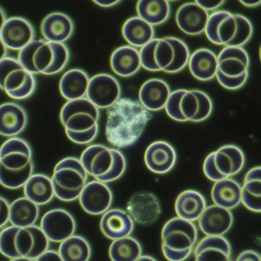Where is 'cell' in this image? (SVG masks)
<instances>
[{
    "mask_svg": "<svg viewBox=\"0 0 261 261\" xmlns=\"http://www.w3.org/2000/svg\"><path fill=\"white\" fill-rule=\"evenodd\" d=\"M204 32L208 39L215 45L241 47L251 38L253 28L245 16L221 10L209 15Z\"/></svg>",
    "mask_w": 261,
    "mask_h": 261,
    "instance_id": "obj_5",
    "label": "cell"
},
{
    "mask_svg": "<svg viewBox=\"0 0 261 261\" xmlns=\"http://www.w3.org/2000/svg\"><path fill=\"white\" fill-rule=\"evenodd\" d=\"M120 85L112 76L105 73L95 75L90 79L86 95L98 108H109L119 98Z\"/></svg>",
    "mask_w": 261,
    "mask_h": 261,
    "instance_id": "obj_13",
    "label": "cell"
},
{
    "mask_svg": "<svg viewBox=\"0 0 261 261\" xmlns=\"http://www.w3.org/2000/svg\"><path fill=\"white\" fill-rule=\"evenodd\" d=\"M0 226L2 228L9 221L10 204L7 200L2 196L0 198Z\"/></svg>",
    "mask_w": 261,
    "mask_h": 261,
    "instance_id": "obj_42",
    "label": "cell"
},
{
    "mask_svg": "<svg viewBox=\"0 0 261 261\" xmlns=\"http://www.w3.org/2000/svg\"><path fill=\"white\" fill-rule=\"evenodd\" d=\"M171 92L168 84L158 78L150 79L140 90V102L147 109L158 111L165 108Z\"/></svg>",
    "mask_w": 261,
    "mask_h": 261,
    "instance_id": "obj_25",
    "label": "cell"
},
{
    "mask_svg": "<svg viewBox=\"0 0 261 261\" xmlns=\"http://www.w3.org/2000/svg\"><path fill=\"white\" fill-rule=\"evenodd\" d=\"M242 187L235 180L229 177L215 182L211 191L215 204L230 209L241 202Z\"/></svg>",
    "mask_w": 261,
    "mask_h": 261,
    "instance_id": "obj_32",
    "label": "cell"
},
{
    "mask_svg": "<svg viewBox=\"0 0 261 261\" xmlns=\"http://www.w3.org/2000/svg\"><path fill=\"white\" fill-rule=\"evenodd\" d=\"M123 36L126 40L133 46L142 47L154 38L153 26L139 16L128 19L122 29Z\"/></svg>",
    "mask_w": 261,
    "mask_h": 261,
    "instance_id": "obj_31",
    "label": "cell"
},
{
    "mask_svg": "<svg viewBox=\"0 0 261 261\" xmlns=\"http://www.w3.org/2000/svg\"><path fill=\"white\" fill-rule=\"evenodd\" d=\"M218 67L216 75L221 85L229 90L242 87L248 76V55L241 46H226L217 56Z\"/></svg>",
    "mask_w": 261,
    "mask_h": 261,
    "instance_id": "obj_9",
    "label": "cell"
},
{
    "mask_svg": "<svg viewBox=\"0 0 261 261\" xmlns=\"http://www.w3.org/2000/svg\"><path fill=\"white\" fill-rule=\"evenodd\" d=\"M211 153L217 169L227 178L238 173L244 166V154L236 145H224Z\"/></svg>",
    "mask_w": 261,
    "mask_h": 261,
    "instance_id": "obj_23",
    "label": "cell"
},
{
    "mask_svg": "<svg viewBox=\"0 0 261 261\" xmlns=\"http://www.w3.org/2000/svg\"><path fill=\"white\" fill-rule=\"evenodd\" d=\"M198 220L206 235H222L230 228L233 217L230 209L215 204L206 207Z\"/></svg>",
    "mask_w": 261,
    "mask_h": 261,
    "instance_id": "obj_20",
    "label": "cell"
},
{
    "mask_svg": "<svg viewBox=\"0 0 261 261\" xmlns=\"http://www.w3.org/2000/svg\"><path fill=\"white\" fill-rule=\"evenodd\" d=\"M99 116V108L85 97L68 100L60 113L67 136L79 144L89 143L94 139L98 133Z\"/></svg>",
    "mask_w": 261,
    "mask_h": 261,
    "instance_id": "obj_4",
    "label": "cell"
},
{
    "mask_svg": "<svg viewBox=\"0 0 261 261\" xmlns=\"http://www.w3.org/2000/svg\"><path fill=\"white\" fill-rule=\"evenodd\" d=\"M203 169L205 176L212 181L215 182L227 178L217 169L211 153L207 155L204 160Z\"/></svg>",
    "mask_w": 261,
    "mask_h": 261,
    "instance_id": "obj_40",
    "label": "cell"
},
{
    "mask_svg": "<svg viewBox=\"0 0 261 261\" xmlns=\"http://www.w3.org/2000/svg\"><path fill=\"white\" fill-rule=\"evenodd\" d=\"M231 247L222 235H206L198 243L194 250L198 261L230 260Z\"/></svg>",
    "mask_w": 261,
    "mask_h": 261,
    "instance_id": "obj_22",
    "label": "cell"
},
{
    "mask_svg": "<svg viewBox=\"0 0 261 261\" xmlns=\"http://www.w3.org/2000/svg\"><path fill=\"white\" fill-rule=\"evenodd\" d=\"M206 207L203 196L199 192L192 189L181 192L175 204L177 216L193 222L199 219Z\"/></svg>",
    "mask_w": 261,
    "mask_h": 261,
    "instance_id": "obj_28",
    "label": "cell"
},
{
    "mask_svg": "<svg viewBox=\"0 0 261 261\" xmlns=\"http://www.w3.org/2000/svg\"><path fill=\"white\" fill-rule=\"evenodd\" d=\"M208 12L195 2L181 5L177 9L175 20L179 28L186 34H200L204 32L209 16Z\"/></svg>",
    "mask_w": 261,
    "mask_h": 261,
    "instance_id": "obj_19",
    "label": "cell"
},
{
    "mask_svg": "<svg viewBox=\"0 0 261 261\" xmlns=\"http://www.w3.org/2000/svg\"><path fill=\"white\" fill-rule=\"evenodd\" d=\"M187 65L195 78L201 81H209L216 76L218 67L217 56L209 49L199 48L190 55Z\"/></svg>",
    "mask_w": 261,
    "mask_h": 261,
    "instance_id": "obj_27",
    "label": "cell"
},
{
    "mask_svg": "<svg viewBox=\"0 0 261 261\" xmlns=\"http://www.w3.org/2000/svg\"><path fill=\"white\" fill-rule=\"evenodd\" d=\"M90 79L86 73L81 69L69 70L60 79V92L68 101L84 97L86 94Z\"/></svg>",
    "mask_w": 261,
    "mask_h": 261,
    "instance_id": "obj_30",
    "label": "cell"
},
{
    "mask_svg": "<svg viewBox=\"0 0 261 261\" xmlns=\"http://www.w3.org/2000/svg\"><path fill=\"white\" fill-rule=\"evenodd\" d=\"M177 158L174 147L168 142L159 140L153 142L147 147L144 156L148 168L155 173L163 174L170 171Z\"/></svg>",
    "mask_w": 261,
    "mask_h": 261,
    "instance_id": "obj_18",
    "label": "cell"
},
{
    "mask_svg": "<svg viewBox=\"0 0 261 261\" xmlns=\"http://www.w3.org/2000/svg\"><path fill=\"white\" fill-rule=\"evenodd\" d=\"M164 108L168 116L175 121L199 122L210 116L213 104L203 91L179 89L171 92Z\"/></svg>",
    "mask_w": 261,
    "mask_h": 261,
    "instance_id": "obj_6",
    "label": "cell"
},
{
    "mask_svg": "<svg viewBox=\"0 0 261 261\" xmlns=\"http://www.w3.org/2000/svg\"><path fill=\"white\" fill-rule=\"evenodd\" d=\"M35 261H62V260L58 251L48 249L37 258L35 260Z\"/></svg>",
    "mask_w": 261,
    "mask_h": 261,
    "instance_id": "obj_45",
    "label": "cell"
},
{
    "mask_svg": "<svg viewBox=\"0 0 261 261\" xmlns=\"http://www.w3.org/2000/svg\"><path fill=\"white\" fill-rule=\"evenodd\" d=\"M237 261H260V254L255 251L247 250L242 252L238 256Z\"/></svg>",
    "mask_w": 261,
    "mask_h": 261,
    "instance_id": "obj_44",
    "label": "cell"
},
{
    "mask_svg": "<svg viewBox=\"0 0 261 261\" xmlns=\"http://www.w3.org/2000/svg\"><path fill=\"white\" fill-rule=\"evenodd\" d=\"M142 249L139 242L129 236L115 240L110 246L109 253L113 261L137 260Z\"/></svg>",
    "mask_w": 261,
    "mask_h": 261,
    "instance_id": "obj_37",
    "label": "cell"
},
{
    "mask_svg": "<svg viewBox=\"0 0 261 261\" xmlns=\"http://www.w3.org/2000/svg\"><path fill=\"white\" fill-rule=\"evenodd\" d=\"M261 178L244 179L241 188V202L249 210L261 211Z\"/></svg>",
    "mask_w": 261,
    "mask_h": 261,
    "instance_id": "obj_38",
    "label": "cell"
},
{
    "mask_svg": "<svg viewBox=\"0 0 261 261\" xmlns=\"http://www.w3.org/2000/svg\"><path fill=\"white\" fill-rule=\"evenodd\" d=\"M1 26L0 41L8 48L20 50L33 40L34 29L25 18L10 17Z\"/></svg>",
    "mask_w": 261,
    "mask_h": 261,
    "instance_id": "obj_16",
    "label": "cell"
},
{
    "mask_svg": "<svg viewBox=\"0 0 261 261\" xmlns=\"http://www.w3.org/2000/svg\"><path fill=\"white\" fill-rule=\"evenodd\" d=\"M110 64L113 71L118 75L131 76L138 71L141 65L139 51L130 45L120 46L112 53Z\"/></svg>",
    "mask_w": 261,
    "mask_h": 261,
    "instance_id": "obj_29",
    "label": "cell"
},
{
    "mask_svg": "<svg viewBox=\"0 0 261 261\" xmlns=\"http://www.w3.org/2000/svg\"><path fill=\"white\" fill-rule=\"evenodd\" d=\"M225 1L197 0L195 2L207 11L217 9L222 6Z\"/></svg>",
    "mask_w": 261,
    "mask_h": 261,
    "instance_id": "obj_43",
    "label": "cell"
},
{
    "mask_svg": "<svg viewBox=\"0 0 261 261\" xmlns=\"http://www.w3.org/2000/svg\"><path fill=\"white\" fill-rule=\"evenodd\" d=\"M148 110L137 100L119 98L108 110L105 135L108 142L120 148L135 143L152 118Z\"/></svg>",
    "mask_w": 261,
    "mask_h": 261,
    "instance_id": "obj_1",
    "label": "cell"
},
{
    "mask_svg": "<svg viewBox=\"0 0 261 261\" xmlns=\"http://www.w3.org/2000/svg\"><path fill=\"white\" fill-rule=\"evenodd\" d=\"M80 159L88 175L105 183L120 178L126 167L125 159L121 152L100 144L89 146Z\"/></svg>",
    "mask_w": 261,
    "mask_h": 261,
    "instance_id": "obj_7",
    "label": "cell"
},
{
    "mask_svg": "<svg viewBox=\"0 0 261 261\" xmlns=\"http://www.w3.org/2000/svg\"><path fill=\"white\" fill-rule=\"evenodd\" d=\"M136 10L138 16L152 26L157 25L167 20L170 7L166 0H140L137 2Z\"/></svg>",
    "mask_w": 261,
    "mask_h": 261,
    "instance_id": "obj_35",
    "label": "cell"
},
{
    "mask_svg": "<svg viewBox=\"0 0 261 261\" xmlns=\"http://www.w3.org/2000/svg\"><path fill=\"white\" fill-rule=\"evenodd\" d=\"M10 261H33V260L29 258L28 257L23 256H20L10 260Z\"/></svg>",
    "mask_w": 261,
    "mask_h": 261,
    "instance_id": "obj_49",
    "label": "cell"
},
{
    "mask_svg": "<svg viewBox=\"0 0 261 261\" xmlns=\"http://www.w3.org/2000/svg\"><path fill=\"white\" fill-rule=\"evenodd\" d=\"M1 52L0 59L5 58L7 56V53L8 47L2 42L1 41Z\"/></svg>",
    "mask_w": 261,
    "mask_h": 261,
    "instance_id": "obj_48",
    "label": "cell"
},
{
    "mask_svg": "<svg viewBox=\"0 0 261 261\" xmlns=\"http://www.w3.org/2000/svg\"><path fill=\"white\" fill-rule=\"evenodd\" d=\"M146 260L151 261L156 260L153 257L147 255H141L138 259L137 260Z\"/></svg>",
    "mask_w": 261,
    "mask_h": 261,
    "instance_id": "obj_50",
    "label": "cell"
},
{
    "mask_svg": "<svg viewBox=\"0 0 261 261\" xmlns=\"http://www.w3.org/2000/svg\"><path fill=\"white\" fill-rule=\"evenodd\" d=\"M34 74L26 69L18 60L6 57L0 60V87L10 97L22 99L34 91Z\"/></svg>",
    "mask_w": 261,
    "mask_h": 261,
    "instance_id": "obj_10",
    "label": "cell"
},
{
    "mask_svg": "<svg viewBox=\"0 0 261 261\" xmlns=\"http://www.w3.org/2000/svg\"><path fill=\"white\" fill-rule=\"evenodd\" d=\"M162 250L165 258L171 261H181L188 258L191 254L193 248L179 250L170 248L162 245Z\"/></svg>",
    "mask_w": 261,
    "mask_h": 261,
    "instance_id": "obj_41",
    "label": "cell"
},
{
    "mask_svg": "<svg viewBox=\"0 0 261 261\" xmlns=\"http://www.w3.org/2000/svg\"><path fill=\"white\" fill-rule=\"evenodd\" d=\"M20 228L11 225L3 229L0 234L1 253L10 260L20 256L15 246V235Z\"/></svg>",
    "mask_w": 261,
    "mask_h": 261,
    "instance_id": "obj_39",
    "label": "cell"
},
{
    "mask_svg": "<svg viewBox=\"0 0 261 261\" xmlns=\"http://www.w3.org/2000/svg\"><path fill=\"white\" fill-rule=\"evenodd\" d=\"M1 26L6 21L7 19H6V17L5 13L1 8Z\"/></svg>",
    "mask_w": 261,
    "mask_h": 261,
    "instance_id": "obj_51",
    "label": "cell"
},
{
    "mask_svg": "<svg viewBox=\"0 0 261 261\" xmlns=\"http://www.w3.org/2000/svg\"><path fill=\"white\" fill-rule=\"evenodd\" d=\"M78 198L85 211L91 215H98L108 210L113 196L105 183L96 179L87 183Z\"/></svg>",
    "mask_w": 261,
    "mask_h": 261,
    "instance_id": "obj_14",
    "label": "cell"
},
{
    "mask_svg": "<svg viewBox=\"0 0 261 261\" xmlns=\"http://www.w3.org/2000/svg\"><path fill=\"white\" fill-rule=\"evenodd\" d=\"M74 24L71 18L62 12L52 13L43 19L41 26V33L45 39L50 41L63 42L71 36Z\"/></svg>",
    "mask_w": 261,
    "mask_h": 261,
    "instance_id": "obj_24",
    "label": "cell"
},
{
    "mask_svg": "<svg viewBox=\"0 0 261 261\" xmlns=\"http://www.w3.org/2000/svg\"><path fill=\"white\" fill-rule=\"evenodd\" d=\"M88 175L80 159L68 157L61 160L51 178L55 195L64 201L78 198L87 183Z\"/></svg>",
    "mask_w": 261,
    "mask_h": 261,
    "instance_id": "obj_8",
    "label": "cell"
},
{
    "mask_svg": "<svg viewBox=\"0 0 261 261\" xmlns=\"http://www.w3.org/2000/svg\"><path fill=\"white\" fill-rule=\"evenodd\" d=\"M139 52L141 65L145 68L170 73L184 68L190 55L184 42L171 36L153 38L142 47Z\"/></svg>",
    "mask_w": 261,
    "mask_h": 261,
    "instance_id": "obj_2",
    "label": "cell"
},
{
    "mask_svg": "<svg viewBox=\"0 0 261 261\" xmlns=\"http://www.w3.org/2000/svg\"><path fill=\"white\" fill-rule=\"evenodd\" d=\"M58 251L63 261H87L91 253L87 240L81 236L73 235L61 242Z\"/></svg>",
    "mask_w": 261,
    "mask_h": 261,
    "instance_id": "obj_36",
    "label": "cell"
},
{
    "mask_svg": "<svg viewBox=\"0 0 261 261\" xmlns=\"http://www.w3.org/2000/svg\"><path fill=\"white\" fill-rule=\"evenodd\" d=\"M127 209L133 220L142 224L153 223L159 217L161 212L157 197L152 193L146 192L133 195L128 201Z\"/></svg>",
    "mask_w": 261,
    "mask_h": 261,
    "instance_id": "obj_17",
    "label": "cell"
},
{
    "mask_svg": "<svg viewBox=\"0 0 261 261\" xmlns=\"http://www.w3.org/2000/svg\"><path fill=\"white\" fill-rule=\"evenodd\" d=\"M40 227L50 241L61 242L73 235L76 224L74 217L68 211L56 209L43 215Z\"/></svg>",
    "mask_w": 261,
    "mask_h": 261,
    "instance_id": "obj_12",
    "label": "cell"
},
{
    "mask_svg": "<svg viewBox=\"0 0 261 261\" xmlns=\"http://www.w3.org/2000/svg\"><path fill=\"white\" fill-rule=\"evenodd\" d=\"M38 206L25 197L16 199L10 204L9 221L20 228L34 224L39 216Z\"/></svg>",
    "mask_w": 261,
    "mask_h": 261,
    "instance_id": "obj_34",
    "label": "cell"
},
{
    "mask_svg": "<svg viewBox=\"0 0 261 261\" xmlns=\"http://www.w3.org/2000/svg\"><path fill=\"white\" fill-rule=\"evenodd\" d=\"M134 226L133 220L128 212L119 209L108 210L104 213L100 222L103 233L113 240L129 236Z\"/></svg>",
    "mask_w": 261,
    "mask_h": 261,
    "instance_id": "obj_21",
    "label": "cell"
},
{
    "mask_svg": "<svg viewBox=\"0 0 261 261\" xmlns=\"http://www.w3.org/2000/svg\"><path fill=\"white\" fill-rule=\"evenodd\" d=\"M27 121L24 109L14 102H8L0 106V133L6 137H13L21 133Z\"/></svg>",
    "mask_w": 261,
    "mask_h": 261,
    "instance_id": "obj_26",
    "label": "cell"
},
{
    "mask_svg": "<svg viewBox=\"0 0 261 261\" xmlns=\"http://www.w3.org/2000/svg\"><path fill=\"white\" fill-rule=\"evenodd\" d=\"M93 2L96 4L101 7H108L113 6L120 2V0H93Z\"/></svg>",
    "mask_w": 261,
    "mask_h": 261,
    "instance_id": "obj_46",
    "label": "cell"
},
{
    "mask_svg": "<svg viewBox=\"0 0 261 261\" xmlns=\"http://www.w3.org/2000/svg\"><path fill=\"white\" fill-rule=\"evenodd\" d=\"M198 237L197 228L193 222L179 217L168 220L162 229V245L171 249L193 248Z\"/></svg>",
    "mask_w": 261,
    "mask_h": 261,
    "instance_id": "obj_11",
    "label": "cell"
},
{
    "mask_svg": "<svg viewBox=\"0 0 261 261\" xmlns=\"http://www.w3.org/2000/svg\"><path fill=\"white\" fill-rule=\"evenodd\" d=\"M239 1L242 4L248 7H253L258 6L260 5L261 3L260 0H240Z\"/></svg>",
    "mask_w": 261,
    "mask_h": 261,
    "instance_id": "obj_47",
    "label": "cell"
},
{
    "mask_svg": "<svg viewBox=\"0 0 261 261\" xmlns=\"http://www.w3.org/2000/svg\"><path fill=\"white\" fill-rule=\"evenodd\" d=\"M69 56L68 48L64 43L39 39L33 40L19 50L17 59L33 74L49 75L62 71Z\"/></svg>",
    "mask_w": 261,
    "mask_h": 261,
    "instance_id": "obj_3",
    "label": "cell"
},
{
    "mask_svg": "<svg viewBox=\"0 0 261 261\" xmlns=\"http://www.w3.org/2000/svg\"><path fill=\"white\" fill-rule=\"evenodd\" d=\"M23 186L25 197L38 205L48 203L55 195L51 178L42 174H33Z\"/></svg>",
    "mask_w": 261,
    "mask_h": 261,
    "instance_id": "obj_33",
    "label": "cell"
},
{
    "mask_svg": "<svg viewBox=\"0 0 261 261\" xmlns=\"http://www.w3.org/2000/svg\"><path fill=\"white\" fill-rule=\"evenodd\" d=\"M50 241L40 227L34 224L20 228L15 235V246L20 256L35 261L48 249Z\"/></svg>",
    "mask_w": 261,
    "mask_h": 261,
    "instance_id": "obj_15",
    "label": "cell"
}]
</instances>
